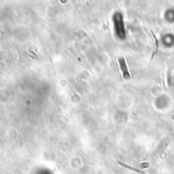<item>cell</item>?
Segmentation results:
<instances>
[{"mask_svg":"<svg viewBox=\"0 0 174 174\" xmlns=\"http://www.w3.org/2000/svg\"><path fill=\"white\" fill-rule=\"evenodd\" d=\"M118 61H119L120 69H121V71H122L123 77L126 79H130V74H129V71H128V68H127V65H126L125 59H124L123 57H120Z\"/></svg>","mask_w":174,"mask_h":174,"instance_id":"obj_1","label":"cell"},{"mask_svg":"<svg viewBox=\"0 0 174 174\" xmlns=\"http://www.w3.org/2000/svg\"><path fill=\"white\" fill-rule=\"evenodd\" d=\"M118 164H119V165H121V166H122V167H124V168H127V169H129V170L135 171V172H137V173H141V174H145V172H144L143 170H139V169L134 168V167H132V166H129V165H127V164H124V163L120 162V161H118Z\"/></svg>","mask_w":174,"mask_h":174,"instance_id":"obj_2","label":"cell"}]
</instances>
